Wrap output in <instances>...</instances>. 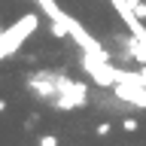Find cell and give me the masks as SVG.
<instances>
[{
  "label": "cell",
  "instance_id": "6da1fadb",
  "mask_svg": "<svg viewBox=\"0 0 146 146\" xmlns=\"http://www.w3.org/2000/svg\"><path fill=\"white\" fill-rule=\"evenodd\" d=\"M36 27H40V18H36L34 12L21 15L15 25H9L6 31H3V36H0V61H3V58H9V55H15L18 49L25 46V40L34 34Z\"/></svg>",
  "mask_w": 146,
  "mask_h": 146
},
{
  "label": "cell",
  "instance_id": "7a4b0ae2",
  "mask_svg": "<svg viewBox=\"0 0 146 146\" xmlns=\"http://www.w3.org/2000/svg\"><path fill=\"white\" fill-rule=\"evenodd\" d=\"M85 98H88V88H85L82 82L70 79L61 88V94H58V100H55V107H58V110H76V107L85 104Z\"/></svg>",
  "mask_w": 146,
  "mask_h": 146
},
{
  "label": "cell",
  "instance_id": "3957f363",
  "mask_svg": "<svg viewBox=\"0 0 146 146\" xmlns=\"http://www.w3.org/2000/svg\"><path fill=\"white\" fill-rule=\"evenodd\" d=\"M36 143H40V146H58V137H55V134H43Z\"/></svg>",
  "mask_w": 146,
  "mask_h": 146
},
{
  "label": "cell",
  "instance_id": "277c9868",
  "mask_svg": "<svg viewBox=\"0 0 146 146\" xmlns=\"http://www.w3.org/2000/svg\"><path fill=\"white\" fill-rule=\"evenodd\" d=\"M137 128H140V125H137V119H125V122H122V131H128V134H134Z\"/></svg>",
  "mask_w": 146,
  "mask_h": 146
},
{
  "label": "cell",
  "instance_id": "5b68a950",
  "mask_svg": "<svg viewBox=\"0 0 146 146\" xmlns=\"http://www.w3.org/2000/svg\"><path fill=\"white\" fill-rule=\"evenodd\" d=\"M110 131H113V125H110V122H100V125L94 128V134H98V137H107Z\"/></svg>",
  "mask_w": 146,
  "mask_h": 146
},
{
  "label": "cell",
  "instance_id": "8992f818",
  "mask_svg": "<svg viewBox=\"0 0 146 146\" xmlns=\"http://www.w3.org/2000/svg\"><path fill=\"white\" fill-rule=\"evenodd\" d=\"M131 12H134V15L140 18V21H143V18H146V3H143V0H140L137 6H131Z\"/></svg>",
  "mask_w": 146,
  "mask_h": 146
},
{
  "label": "cell",
  "instance_id": "52a82bcc",
  "mask_svg": "<svg viewBox=\"0 0 146 146\" xmlns=\"http://www.w3.org/2000/svg\"><path fill=\"white\" fill-rule=\"evenodd\" d=\"M125 3H128V9H131V6H137V3H140V0H125Z\"/></svg>",
  "mask_w": 146,
  "mask_h": 146
},
{
  "label": "cell",
  "instance_id": "ba28073f",
  "mask_svg": "<svg viewBox=\"0 0 146 146\" xmlns=\"http://www.w3.org/2000/svg\"><path fill=\"white\" fill-rule=\"evenodd\" d=\"M3 110H6V100H3V98H0V113H3Z\"/></svg>",
  "mask_w": 146,
  "mask_h": 146
},
{
  "label": "cell",
  "instance_id": "9c48e42d",
  "mask_svg": "<svg viewBox=\"0 0 146 146\" xmlns=\"http://www.w3.org/2000/svg\"><path fill=\"white\" fill-rule=\"evenodd\" d=\"M3 31H6V27H3V25H0V36H3Z\"/></svg>",
  "mask_w": 146,
  "mask_h": 146
}]
</instances>
